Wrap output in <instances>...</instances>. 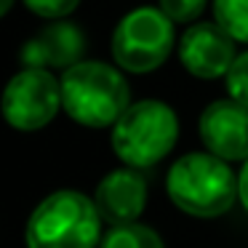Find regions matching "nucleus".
I'll use <instances>...</instances> for the list:
<instances>
[{"instance_id": "obj_1", "label": "nucleus", "mask_w": 248, "mask_h": 248, "mask_svg": "<svg viewBox=\"0 0 248 248\" xmlns=\"http://www.w3.org/2000/svg\"><path fill=\"white\" fill-rule=\"evenodd\" d=\"M166 192L179 211L195 219L224 216L237 200V176L224 157L214 152H189L171 166Z\"/></svg>"}, {"instance_id": "obj_2", "label": "nucleus", "mask_w": 248, "mask_h": 248, "mask_svg": "<svg viewBox=\"0 0 248 248\" xmlns=\"http://www.w3.org/2000/svg\"><path fill=\"white\" fill-rule=\"evenodd\" d=\"M123 72L104 62H78L62 72V109L86 128H107L128 109Z\"/></svg>"}, {"instance_id": "obj_3", "label": "nucleus", "mask_w": 248, "mask_h": 248, "mask_svg": "<svg viewBox=\"0 0 248 248\" xmlns=\"http://www.w3.org/2000/svg\"><path fill=\"white\" fill-rule=\"evenodd\" d=\"M102 214L88 195L56 189L43 198L27 219V248H96L102 237Z\"/></svg>"}, {"instance_id": "obj_4", "label": "nucleus", "mask_w": 248, "mask_h": 248, "mask_svg": "<svg viewBox=\"0 0 248 248\" xmlns=\"http://www.w3.org/2000/svg\"><path fill=\"white\" fill-rule=\"evenodd\" d=\"M179 139V118L166 102L141 99L128 104L123 115L115 120L112 150L125 166L150 168L160 163L173 150Z\"/></svg>"}, {"instance_id": "obj_5", "label": "nucleus", "mask_w": 248, "mask_h": 248, "mask_svg": "<svg viewBox=\"0 0 248 248\" xmlns=\"http://www.w3.org/2000/svg\"><path fill=\"white\" fill-rule=\"evenodd\" d=\"M176 32L173 22L152 6L128 11L112 32V59L120 70L144 75L171 56Z\"/></svg>"}, {"instance_id": "obj_6", "label": "nucleus", "mask_w": 248, "mask_h": 248, "mask_svg": "<svg viewBox=\"0 0 248 248\" xmlns=\"http://www.w3.org/2000/svg\"><path fill=\"white\" fill-rule=\"evenodd\" d=\"M62 109V80L51 70L24 67L11 78L0 93V112L11 128L40 131Z\"/></svg>"}, {"instance_id": "obj_7", "label": "nucleus", "mask_w": 248, "mask_h": 248, "mask_svg": "<svg viewBox=\"0 0 248 248\" xmlns=\"http://www.w3.org/2000/svg\"><path fill=\"white\" fill-rule=\"evenodd\" d=\"M235 56V40L216 22L189 24L187 32L179 40V59H182L184 70L200 80H216V78L227 75Z\"/></svg>"}, {"instance_id": "obj_8", "label": "nucleus", "mask_w": 248, "mask_h": 248, "mask_svg": "<svg viewBox=\"0 0 248 248\" xmlns=\"http://www.w3.org/2000/svg\"><path fill=\"white\" fill-rule=\"evenodd\" d=\"M200 139L205 150L214 155L232 160H248V107L235 99L211 102L200 115Z\"/></svg>"}, {"instance_id": "obj_9", "label": "nucleus", "mask_w": 248, "mask_h": 248, "mask_svg": "<svg viewBox=\"0 0 248 248\" xmlns=\"http://www.w3.org/2000/svg\"><path fill=\"white\" fill-rule=\"evenodd\" d=\"M83 51H86V38H83L80 27L72 22L54 19L22 46L19 56H22L24 67H43V70L64 72L72 64L83 62Z\"/></svg>"}, {"instance_id": "obj_10", "label": "nucleus", "mask_w": 248, "mask_h": 248, "mask_svg": "<svg viewBox=\"0 0 248 248\" xmlns=\"http://www.w3.org/2000/svg\"><path fill=\"white\" fill-rule=\"evenodd\" d=\"M93 203H96L102 219L112 227L139 221L141 211L147 205L144 176L139 173V168H131V166L109 171L99 182L96 192H93Z\"/></svg>"}, {"instance_id": "obj_11", "label": "nucleus", "mask_w": 248, "mask_h": 248, "mask_svg": "<svg viewBox=\"0 0 248 248\" xmlns=\"http://www.w3.org/2000/svg\"><path fill=\"white\" fill-rule=\"evenodd\" d=\"M102 248H166L163 237L152 227L128 221V224H115L102 240Z\"/></svg>"}, {"instance_id": "obj_12", "label": "nucleus", "mask_w": 248, "mask_h": 248, "mask_svg": "<svg viewBox=\"0 0 248 248\" xmlns=\"http://www.w3.org/2000/svg\"><path fill=\"white\" fill-rule=\"evenodd\" d=\"M214 22L235 43H248V0H214Z\"/></svg>"}, {"instance_id": "obj_13", "label": "nucleus", "mask_w": 248, "mask_h": 248, "mask_svg": "<svg viewBox=\"0 0 248 248\" xmlns=\"http://www.w3.org/2000/svg\"><path fill=\"white\" fill-rule=\"evenodd\" d=\"M227 91H230V99L240 102L243 107H248V51L235 56L230 72H227Z\"/></svg>"}, {"instance_id": "obj_14", "label": "nucleus", "mask_w": 248, "mask_h": 248, "mask_svg": "<svg viewBox=\"0 0 248 248\" xmlns=\"http://www.w3.org/2000/svg\"><path fill=\"white\" fill-rule=\"evenodd\" d=\"M205 0H160V11L173 24H192L203 14Z\"/></svg>"}, {"instance_id": "obj_15", "label": "nucleus", "mask_w": 248, "mask_h": 248, "mask_svg": "<svg viewBox=\"0 0 248 248\" xmlns=\"http://www.w3.org/2000/svg\"><path fill=\"white\" fill-rule=\"evenodd\" d=\"M24 6L43 19H64L80 6V0H24Z\"/></svg>"}, {"instance_id": "obj_16", "label": "nucleus", "mask_w": 248, "mask_h": 248, "mask_svg": "<svg viewBox=\"0 0 248 248\" xmlns=\"http://www.w3.org/2000/svg\"><path fill=\"white\" fill-rule=\"evenodd\" d=\"M237 200H240L243 208L248 211V160L243 163V171L237 173Z\"/></svg>"}, {"instance_id": "obj_17", "label": "nucleus", "mask_w": 248, "mask_h": 248, "mask_svg": "<svg viewBox=\"0 0 248 248\" xmlns=\"http://www.w3.org/2000/svg\"><path fill=\"white\" fill-rule=\"evenodd\" d=\"M11 8H14V0H0V19L6 16V14L11 11Z\"/></svg>"}]
</instances>
